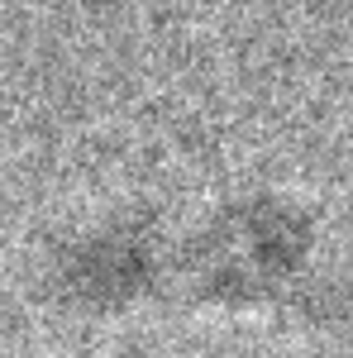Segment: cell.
Returning a JSON list of instances; mask_svg holds the SVG:
<instances>
[{
  "mask_svg": "<svg viewBox=\"0 0 353 358\" xmlns=\"http://www.w3.org/2000/svg\"><path fill=\"white\" fill-rule=\"evenodd\" d=\"M310 224L282 201L224 206L191 244V282L210 301H263L305 263Z\"/></svg>",
  "mask_w": 353,
  "mask_h": 358,
  "instance_id": "obj_1",
  "label": "cell"
},
{
  "mask_svg": "<svg viewBox=\"0 0 353 358\" xmlns=\"http://www.w3.org/2000/svg\"><path fill=\"white\" fill-rule=\"evenodd\" d=\"M158 277V248L134 224L96 229L62 253L57 263V287L67 301L82 310H115L129 306Z\"/></svg>",
  "mask_w": 353,
  "mask_h": 358,
  "instance_id": "obj_2",
  "label": "cell"
}]
</instances>
